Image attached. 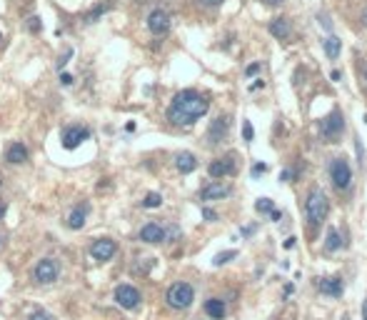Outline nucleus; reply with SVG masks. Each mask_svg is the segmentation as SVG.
<instances>
[{"label": "nucleus", "mask_w": 367, "mask_h": 320, "mask_svg": "<svg viewBox=\"0 0 367 320\" xmlns=\"http://www.w3.org/2000/svg\"><path fill=\"white\" fill-rule=\"evenodd\" d=\"M210 110V100L198 90H180L170 108H167V120L172 125H193Z\"/></svg>", "instance_id": "obj_1"}, {"label": "nucleus", "mask_w": 367, "mask_h": 320, "mask_svg": "<svg viewBox=\"0 0 367 320\" xmlns=\"http://www.w3.org/2000/svg\"><path fill=\"white\" fill-rule=\"evenodd\" d=\"M327 213H330V200H327V195L320 190V188L310 190V195L305 200V218H307L310 230H317V228L325 223Z\"/></svg>", "instance_id": "obj_2"}, {"label": "nucleus", "mask_w": 367, "mask_h": 320, "mask_svg": "<svg viewBox=\"0 0 367 320\" xmlns=\"http://www.w3.org/2000/svg\"><path fill=\"white\" fill-rule=\"evenodd\" d=\"M165 300H167L170 308H175V310H185V308L193 305V300H195V290H193L190 283H172V285L167 288V293H165Z\"/></svg>", "instance_id": "obj_3"}, {"label": "nucleus", "mask_w": 367, "mask_h": 320, "mask_svg": "<svg viewBox=\"0 0 367 320\" xmlns=\"http://www.w3.org/2000/svg\"><path fill=\"white\" fill-rule=\"evenodd\" d=\"M58 275H60V265H58L53 258H42V260H38V265L33 268V280L40 283V285L55 283Z\"/></svg>", "instance_id": "obj_4"}, {"label": "nucleus", "mask_w": 367, "mask_h": 320, "mask_svg": "<svg viewBox=\"0 0 367 320\" xmlns=\"http://www.w3.org/2000/svg\"><path fill=\"white\" fill-rule=\"evenodd\" d=\"M330 180H332V185L340 188V190H345V188L350 185V180H352V170H350V165H347V160L345 158H335L332 163H330Z\"/></svg>", "instance_id": "obj_5"}, {"label": "nucleus", "mask_w": 367, "mask_h": 320, "mask_svg": "<svg viewBox=\"0 0 367 320\" xmlns=\"http://www.w3.org/2000/svg\"><path fill=\"white\" fill-rule=\"evenodd\" d=\"M90 138V130L87 128H82V125H68V128H63V133H60V143H63V148H68V150H75L80 143H85Z\"/></svg>", "instance_id": "obj_6"}, {"label": "nucleus", "mask_w": 367, "mask_h": 320, "mask_svg": "<svg viewBox=\"0 0 367 320\" xmlns=\"http://www.w3.org/2000/svg\"><path fill=\"white\" fill-rule=\"evenodd\" d=\"M342 130H345V120H342V113H340L337 108H335L325 120H320V133H323L325 140H335Z\"/></svg>", "instance_id": "obj_7"}, {"label": "nucleus", "mask_w": 367, "mask_h": 320, "mask_svg": "<svg viewBox=\"0 0 367 320\" xmlns=\"http://www.w3.org/2000/svg\"><path fill=\"white\" fill-rule=\"evenodd\" d=\"M140 290L137 288H132V285H118L115 288V303L125 308V310H135L137 305H140Z\"/></svg>", "instance_id": "obj_8"}, {"label": "nucleus", "mask_w": 367, "mask_h": 320, "mask_svg": "<svg viewBox=\"0 0 367 320\" xmlns=\"http://www.w3.org/2000/svg\"><path fill=\"white\" fill-rule=\"evenodd\" d=\"M118 253V245H115V240L113 238H98L93 240V245H90V255L95 258V260H110L113 255Z\"/></svg>", "instance_id": "obj_9"}, {"label": "nucleus", "mask_w": 367, "mask_h": 320, "mask_svg": "<svg viewBox=\"0 0 367 320\" xmlns=\"http://www.w3.org/2000/svg\"><path fill=\"white\" fill-rule=\"evenodd\" d=\"M235 155H222V158L212 160L210 165H207V173H210V178H225V175H233L235 173Z\"/></svg>", "instance_id": "obj_10"}, {"label": "nucleus", "mask_w": 367, "mask_h": 320, "mask_svg": "<svg viewBox=\"0 0 367 320\" xmlns=\"http://www.w3.org/2000/svg\"><path fill=\"white\" fill-rule=\"evenodd\" d=\"M148 28H150L153 35H165V33L170 30V15L165 13L163 8L153 10V13L148 15Z\"/></svg>", "instance_id": "obj_11"}, {"label": "nucleus", "mask_w": 367, "mask_h": 320, "mask_svg": "<svg viewBox=\"0 0 367 320\" xmlns=\"http://www.w3.org/2000/svg\"><path fill=\"white\" fill-rule=\"evenodd\" d=\"M227 128H230V118L227 115H220V118H215L210 123V128H207V143H222L225 140V135H227Z\"/></svg>", "instance_id": "obj_12"}, {"label": "nucleus", "mask_w": 367, "mask_h": 320, "mask_svg": "<svg viewBox=\"0 0 367 320\" xmlns=\"http://www.w3.org/2000/svg\"><path fill=\"white\" fill-rule=\"evenodd\" d=\"M165 238H167V230H165L160 223H148V225L140 228V240H143V243L155 245V243H163Z\"/></svg>", "instance_id": "obj_13"}, {"label": "nucleus", "mask_w": 367, "mask_h": 320, "mask_svg": "<svg viewBox=\"0 0 367 320\" xmlns=\"http://www.w3.org/2000/svg\"><path fill=\"white\" fill-rule=\"evenodd\" d=\"M233 193V188L227 183H210L200 190V200H222Z\"/></svg>", "instance_id": "obj_14"}, {"label": "nucleus", "mask_w": 367, "mask_h": 320, "mask_svg": "<svg viewBox=\"0 0 367 320\" xmlns=\"http://www.w3.org/2000/svg\"><path fill=\"white\" fill-rule=\"evenodd\" d=\"M317 288H320L323 295H330V298H340L345 293V285H342V280L337 278V275L335 278H320Z\"/></svg>", "instance_id": "obj_15"}, {"label": "nucleus", "mask_w": 367, "mask_h": 320, "mask_svg": "<svg viewBox=\"0 0 367 320\" xmlns=\"http://www.w3.org/2000/svg\"><path fill=\"white\" fill-rule=\"evenodd\" d=\"M87 213H90V205H87V203L73 208V213L68 215V228H70V230H80L82 225H85V220H87Z\"/></svg>", "instance_id": "obj_16"}, {"label": "nucleus", "mask_w": 367, "mask_h": 320, "mask_svg": "<svg viewBox=\"0 0 367 320\" xmlns=\"http://www.w3.org/2000/svg\"><path fill=\"white\" fill-rule=\"evenodd\" d=\"M5 160L13 163V165L25 163V160H28V148H25L23 143H13V145L8 148V153H5Z\"/></svg>", "instance_id": "obj_17"}, {"label": "nucleus", "mask_w": 367, "mask_h": 320, "mask_svg": "<svg viewBox=\"0 0 367 320\" xmlns=\"http://www.w3.org/2000/svg\"><path fill=\"white\" fill-rule=\"evenodd\" d=\"M267 30H270V33H272L278 40H287V38H290V23H287V18H275V20H270Z\"/></svg>", "instance_id": "obj_18"}, {"label": "nucleus", "mask_w": 367, "mask_h": 320, "mask_svg": "<svg viewBox=\"0 0 367 320\" xmlns=\"http://www.w3.org/2000/svg\"><path fill=\"white\" fill-rule=\"evenodd\" d=\"M205 313H207L212 320H222L225 313H227V308H225V303H222L220 298H210V300L205 303Z\"/></svg>", "instance_id": "obj_19"}, {"label": "nucleus", "mask_w": 367, "mask_h": 320, "mask_svg": "<svg viewBox=\"0 0 367 320\" xmlns=\"http://www.w3.org/2000/svg\"><path fill=\"white\" fill-rule=\"evenodd\" d=\"M175 168H177L180 173H193V170L198 168V158H195L193 153H177V155H175Z\"/></svg>", "instance_id": "obj_20"}, {"label": "nucleus", "mask_w": 367, "mask_h": 320, "mask_svg": "<svg viewBox=\"0 0 367 320\" xmlns=\"http://www.w3.org/2000/svg\"><path fill=\"white\" fill-rule=\"evenodd\" d=\"M323 48H325V55L330 60H337L340 58V50H342V43H340V38L330 35V38L323 40Z\"/></svg>", "instance_id": "obj_21"}, {"label": "nucleus", "mask_w": 367, "mask_h": 320, "mask_svg": "<svg viewBox=\"0 0 367 320\" xmlns=\"http://www.w3.org/2000/svg\"><path fill=\"white\" fill-rule=\"evenodd\" d=\"M340 248H342L340 233H337L335 228H330V230H327V240H325V250L327 253H335V250H340Z\"/></svg>", "instance_id": "obj_22"}, {"label": "nucleus", "mask_w": 367, "mask_h": 320, "mask_svg": "<svg viewBox=\"0 0 367 320\" xmlns=\"http://www.w3.org/2000/svg\"><path fill=\"white\" fill-rule=\"evenodd\" d=\"M238 258V250H225V253H217L215 258H212V265H225V263H230V260H235Z\"/></svg>", "instance_id": "obj_23"}, {"label": "nucleus", "mask_w": 367, "mask_h": 320, "mask_svg": "<svg viewBox=\"0 0 367 320\" xmlns=\"http://www.w3.org/2000/svg\"><path fill=\"white\" fill-rule=\"evenodd\" d=\"M163 205V195L160 193H148L143 200V208H160Z\"/></svg>", "instance_id": "obj_24"}, {"label": "nucleus", "mask_w": 367, "mask_h": 320, "mask_svg": "<svg viewBox=\"0 0 367 320\" xmlns=\"http://www.w3.org/2000/svg\"><path fill=\"white\" fill-rule=\"evenodd\" d=\"M255 210H257V213H272V210H275V203L270 198H260L255 203Z\"/></svg>", "instance_id": "obj_25"}, {"label": "nucleus", "mask_w": 367, "mask_h": 320, "mask_svg": "<svg viewBox=\"0 0 367 320\" xmlns=\"http://www.w3.org/2000/svg\"><path fill=\"white\" fill-rule=\"evenodd\" d=\"M108 10H110V5H98V8H95V10H93V13H90L85 20H87V23H95V20H98L103 13H108Z\"/></svg>", "instance_id": "obj_26"}, {"label": "nucleus", "mask_w": 367, "mask_h": 320, "mask_svg": "<svg viewBox=\"0 0 367 320\" xmlns=\"http://www.w3.org/2000/svg\"><path fill=\"white\" fill-rule=\"evenodd\" d=\"M243 138H245V143H252V138H255V130H252L250 120H245L243 123Z\"/></svg>", "instance_id": "obj_27"}, {"label": "nucleus", "mask_w": 367, "mask_h": 320, "mask_svg": "<svg viewBox=\"0 0 367 320\" xmlns=\"http://www.w3.org/2000/svg\"><path fill=\"white\" fill-rule=\"evenodd\" d=\"M28 320H55V315H50V313H45V310H35Z\"/></svg>", "instance_id": "obj_28"}, {"label": "nucleus", "mask_w": 367, "mask_h": 320, "mask_svg": "<svg viewBox=\"0 0 367 320\" xmlns=\"http://www.w3.org/2000/svg\"><path fill=\"white\" fill-rule=\"evenodd\" d=\"M28 30H30V33H38V30H40V18H38V15H33V18L28 20Z\"/></svg>", "instance_id": "obj_29"}, {"label": "nucleus", "mask_w": 367, "mask_h": 320, "mask_svg": "<svg viewBox=\"0 0 367 320\" xmlns=\"http://www.w3.org/2000/svg\"><path fill=\"white\" fill-rule=\"evenodd\" d=\"M203 218L207 223H215V220H217V213H215L212 208H203Z\"/></svg>", "instance_id": "obj_30"}, {"label": "nucleus", "mask_w": 367, "mask_h": 320, "mask_svg": "<svg viewBox=\"0 0 367 320\" xmlns=\"http://www.w3.org/2000/svg\"><path fill=\"white\" fill-rule=\"evenodd\" d=\"M257 73H260V63H252V65L245 68V75H247V78H252V75H257Z\"/></svg>", "instance_id": "obj_31"}, {"label": "nucleus", "mask_w": 367, "mask_h": 320, "mask_svg": "<svg viewBox=\"0 0 367 320\" xmlns=\"http://www.w3.org/2000/svg\"><path fill=\"white\" fill-rule=\"evenodd\" d=\"M200 3H203L205 8H217V5H222L225 0H200Z\"/></svg>", "instance_id": "obj_32"}, {"label": "nucleus", "mask_w": 367, "mask_h": 320, "mask_svg": "<svg viewBox=\"0 0 367 320\" xmlns=\"http://www.w3.org/2000/svg\"><path fill=\"white\" fill-rule=\"evenodd\" d=\"M70 55H73V50H70V48H68V50H65V55H60V60H58V65H60V68H63V65H65V63H68V58H70Z\"/></svg>", "instance_id": "obj_33"}, {"label": "nucleus", "mask_w": 367, "mask_h": 320, "mask_svg": "<svg viewBox=\"0 0 367 320\" xmlns=\"http://www.w3.org/2000/svg\"><path fill=\"white\" fill-rule=\"evenodd\" d=\"M60 83L63 85H73V75L70 73H60Z\"/></svg>", "instance_id": "obj_34"}, {"label": "nucleus", "mask_w": 367, "mask_h": 320, "mask_svg": "<svg viewBox=\"0 0 367 320\" xmlns=\"http://www.w3.org/2000/svg\"><path fill=\"white\" fill-rule=\"evenodd\" d=\"M355 145H357V160H360V163H365V153H362V143L357 140Z\"/></svg>", "instance_id": "obj_35"}, {"label": "nucleus", "mask_w": 367, "mask_h": 320, "mask_svg": "<svg viewBox=\"0 0 367 320\" xmlns=\"http://www.w3.org/2000/svg\"><path fill=\"white\" fill-rule=\"evenodd\" d=\"M295 243H297L295 238H287L285 243H283V248H287V250H290V248H295Z\"/></svg>", "instance_id": "obj_36"}, {"label": "nucleus", "mask_w": 367, "mask_h": 320, "mask_svg": "<svg viewBox=\"0 0 367 320\" xmlns=\"http://www.w3.org/2000/svg\"><path fill=\"white\" fill-rule=\"evenodd\" d=\"M292 293H295V285H292V283H287V285H285V298H287V295H292Z\"/></svg>", "instance_id": "obj_37"}, {"label": "nucleus", "mask_w": 367, "mask_h": 320, "mask_svg": "<svg viewBox=\"0 0 367 320\" xmlns=\"http://www.w3.org/2000/svg\"><path fill=\"white\" fill-rule=\"evenodd\" d=\"M330 78H332L335 83H337V80L342 78V73H340V70H332V73H330Z\"/></svg>", "instance_id": "obj_38"}, {"label": "nucleus", "mask_w": 367, "mask_h": 320, "mask_svg": "<svg viewBox=\"0 0 367 320\" xmlns=\"http://www.w3.org/2000/svg\"><path fill=\"white\" fill-rule=\"evenodd\" d=\"M260 173H265V165H262V163L255 165V175H260Z\"/></svg>", "instance_id": "obj_39"}, {"label": "nucleus", "mask_w": 367, "mask_h": 320, "mask_svg": "<svg viewBox=\"0 0 367 320\" xmlns=\"http://www.w3.org/2000/svg\"><path fill=\"white\" fill-rule=\"evenodd\" d=\"M320 25H323V28H330V20H327L325 15H320Z\"/></svg>", "instance_id": "obj_40"}, {"label": "nucleus", "mask_w": 367, "mask_h": 320, "mask_svg": "<svg viewBox=\"0 0 367 320\" xmlns=\"http://www.w3.org/2000/svg\"><path fill=\"white\" fill-rule=\"evenodd\" d=\"M362 320H367V300L362 303Z\"/></svg>", "instance_id": "obj_41"}, {"label": "nucleus", "mask_w": 367, "mask_h": 320, "mask_svg": "<svg viewBox=\"0 0 367 320\" xmlns=\"http://www.w3.org/2000/svg\"><path fill=\"white\" fill-rule=\"evenodd\" d=\"M5 210H8V208H5V203H0V220H3V215H5Z\"/></svg>", "instance_id": "obj_42"}, {"label": "nucleus", "mask_w": 367, "mask_h": 320, "mask_svg": "<svg viewBox=\"0 0 367 320\" xmlns=\"http://www.w3.org/2000/svg\"><path fill=\"white\" fill-rule=\"evenodd\" d=\"M267 5H283V0H265Z\"/></svg>", "instance_id": "obj_43"}, {"label": "nucleus", "mask_w": 367, "mask_h": 320, "mask_svg": "<svg viewBox=\"0 0 367 320\" xmlns=\"http://www.w3.org/2000/svg\"><path fill=\"white\" fill-rule=\"evenodd\" d=\"M362 23H365V25H367V8H365V10H362Z\"/></svg>", "instance_id": "obj_44"}, {"label": "nucleus", "mask_w": 367, "mask_h": 320, "mask_svg": "<svg viewBox=\"0 0 367 320\" xmlns=\"http://www.w3.org/2000/svg\"><path fill=\"white\" fill-rule=\"evenodd\" d=\"M0 240H3V238H0Z\"/></svg>", "instance_id": "obj_45"}, {"label": "nucleus", "mask_w": 367, "mask_h": 320, "mask_svg": "<svg viewBox=\"0 0 367 320\" xmlns=\"http://www.w3.org/2000/svg\"><path fill=\"white\" fill-rule=\"evenodd\" d=\"M0 40H3V38H0Z\"/></svg>", "instance_id": "obj_46"}]
</instances>
